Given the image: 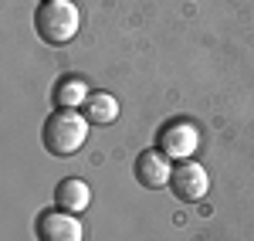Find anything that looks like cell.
I'll use <instances>...</instances> for the list:
<instances>
[{"label": "cell", "instance_id": "6da1fadb", "mask_svg": "<svg viewBox=\"0 0 254 241\" xmlns=\"http://www.w3.org/2000/svg\"><path fill=\"white\" fill-rule=\"evenodd\" d=\"M88 126L92 122L78 109H55L41 129V143L51 157H75L88 140Z\"/></svg>", "mask_w": 254, "mask_h": 241}, {"label": "cell", "instance_id": "7a4b0ae2", "mask_svg": "<svg viewBox=\"0 0 254 241\" xmlns=\"http://www.w3.org/2000/svg\"><path fill=\"white\" fill-rule=\"evenodd\" d=\"M81 27V14L71 0H44L34 10V31L44 44L51 48H64L71 44Z\"/></svg>", "mask_w": 254, "mask_h": 241}, {"label": "cell", "instance_id": "3957f363", "mask_svg": "<svg viewBox=\"0 0 254 241\" xmlns=\"http://www.w3.org/2000/svg\"><path fill=\"white\" fill-rule=\"evenodd\" d=\"M156 143H159L156 150H163L173 163L193 160L196 150H200V129H196L190 119H173V122H166V126L159 129Z\"/></svg>", "mask_w": 254, "mask_h": 241}, {"label": "cell", "instance_id": "277c9868", "mask_svg": "<svg viewBox=\"0 0 254 241\" xmlns=\"http://www.w3.org/2000/svg\"><path fill=\"white\" fill-rule=\"evenodd\" d=\"M170 190H173L183 204H196V201H203V197H207V190H210V173L203 170V163L180 160V163H173Z\"/></svg>", "mask_w": 254, "mask_h": 241}, {"label": "cell", "instance_id": "5b68a950", "mask_svg": "<svg viewBox=\"0 0 254 241\" xmlns=\"http://www.w3.org/2000/svg\"><path fill=\"white\" fill-rule=\"evenodd\" d=\"M38 241H85V228H81L78 214L51 207L38 218Z\"/></svg>", "mask_w": 254, "mask_h": 241}, {"label": "cell", "instance_id": "8992f818", "mask_svg": "<svg viewBox=\"0 0 254 241\" xmlns=\"http://www.w3.org/2000/svg\"><path fill=\"white\" fill-rule=\"evenodd\" d=\"M136 177L142 187L163 190V187H170V177H173V160L163 150H146L136 160Z\"/></svg>", "mask_w": 254, "mask_h": 241}, {"label": "cell", "instance_id": "52a82bcc", "mask_svg": "<svg viewBox=\"0 0 254 241\" xmlns=\"http://www.w3.org/2000/svg\"><path fill=\"white\" fill-rule=\"evenodd\" d=\"M55 204H58L61 211H71V214H81V211H88V204H92V187L78 177H64V180L55 187Z\"/></svg>", "mask_w": 254, "mask_h": 241}, {"label": "cell", "instance_id": "ba28073f", "mask_svg": "<svg viewBox=\"0 0 254 241\" xmlns=\"http://www.w3.org/2000/svg\"><path fill=\"white\" fill-rule=\"evenodd\" d=\"M81 109H85V119L92 122V126H109V122L119 119V102L109 92H92Z\"/></svg>", "mask_w": 254, "mask_h": 241}, {"label": "cell", "instance_id": "9c48e42d", "mask_svg": "<svg viewBox=\"0 0 254 241\" xmlns=\"http://www.w3.org/2000/svg\"><path fill=\"white\" fill-rule=\"evenodd\" d=\"M88 95H92V88L85 85V79H61L55 85V105L58 109H78V105H85Z\"/></svg>", "mask_w": 254, "mask_h": 241}, {"label": "cell", "instance_id": "30bf717a", "mask_svg": "<svg viewBox=\"0 0 254 241\" xmlns=\"http://www.w3.org/2000/svg\"><path fill=\"white\" fill-rule=\"evenodd\" d=\"M41 3H44V0H41Z\"/></svg>", "mask_w": 254, "mask_h": 241}]
</instances>
